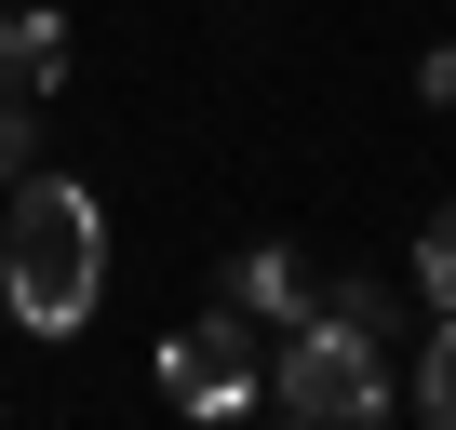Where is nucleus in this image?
<instances>
[{
	"mask_svg": "<svg viewBox=\"0 0 456 430\" xmlns=\"http://www.w3.org/2000/svg\"><path fill=\"white\" fill-rule=\"evenodd\" d=\"M322 296H336V283H309L296 256H228V283H215V310H228V323H282V336H296V323H322Z\"/></svg>",
	"mask_w": 456,
	"mask_h": 430,
	"instance_id": "4",
	"label": "nucleus"
},
{
	"mask_svg": "<svg viewBox=\"0 0 456 430\" xmlns=\"http://www.w3.org/2000/svg\"><path fill=\"white\" fill-rule=\"evenodd\" d=\"M416 283H429V310H456V202L429 215V243H416Z\"/></svg>",
	"mask_w": 456,
	"mask_h": 430,
	"instance_id": "7",
	"label": "nucleus"
},
{
	"mask_svg": "<svg viewBox=\"0 0 456 430\" xmlns=\"http://www.w3.org/2000/svg\"><path fill=\"white\" fill-rule=\"evenodd\" d=\"M161 390H175L188 417H242V403H256V363H242V336H228V310L188 323V336H161Z\"/></svg>",
	"mask_w": 456,
	"mask_h": 430,
	"instance_id": "3",
	"label": "nucleus"
},
{
	"mask_svg": "<svg viewBox=\"0 0 456 430\" xmlns=\"http://www.w3.org/2000/svg\"><path fill=\"white\" fill-rule=\"evenodd\" d=\"M269 390H282V417H309V430H362V417H389L376 336H362V323H336V310L282 336V376H269Z\"/></svg>",
	"mask_w": 456,
	"mask_h": 430,
	"instance_id": "2",
	"label": "nucleus"
},
{
	"mask_svg": "<svg viewBox=\"0 0 456 430\" xmlns=\"http://www.w3.org/2000/svg\"><path fill=\"white\" fill-rule=\"evenodd\" d=\"M94 283H108L94 188L28 175L14 215H0V296H14V323H28V336H81V323H94Z\"/></svg>",
	"mask_w": 456,
	"mask_h": 430,
	"instance_id": "1",
	"label": "nucleus"
},
{
	"mask_svg": "<svg viewBox=\"0 0 456 430\" xmlns=\"http://www.w3.org/2000/svg\"><path fill=\"white\" fill-rule=\"evenodd\" d=\"M416 417L429 430H456V310L429 323V350H416Z\"/></svg>",
	"mask_w": 456,
	"mask_h": 430,
	"instance_id": "6",
	"label": "nucleus"
},
{
	"mask_svg": "<svg viewBox=\"0 0 456 430\" xmlns=\"http://www.w3.org/2000/svg\"><path fill=\"white\" fill-rule=\"evenodd\" d=\"M54 81H68V14H0V95L41 108Z\"/></svg>",
	"mask_w": 456,
	"mask_h": 430,
	"instance_id": "5",
	"label": "nucleus"
}]
</instances>
